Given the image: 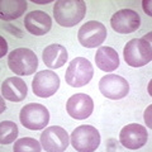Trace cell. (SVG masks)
Returning a JSON list of instances; mask_svg holds the SVG:
<instances>
[{
  "label": "cell",
  "instance_id": "cell-11",
  "mask_svg": "<svg viewBox=\"0 0 152 152\" xmlns=\"http://www.w3.org/2000/svg\"><path fill=\"white\" fill-rule=\"evenodd\" d=\"M110 26L117 33H133L141 26V17L132 9H121L110 18Z\"/></svg>",
  "mask_w": 152,
  "mask_h": 152
},
{
  "label": "cell",
  "instance_id": "cell-2",
  "mask_svg": "<svg viewBox=\"0 0 152 152\" xmlns=\"http://www.w3.org/2000/svg\"><path fill=\"white\" fill-rule=\"evenodd\" d=\"M123 56L127 65L132 67H141L145 66L152 60V47L150 37L143 38H133L124 46Z\"/></svg>",
  "mask_w": 152,
  "mask_h": 152
},
{
  "label": "cell",
  "instance_id": "cell-18",
  "mask_svg": "<svg viewBox=\"0 0 152 152\" xmlns=\"http://www.w3.org/2000/svg\"><path fill=\"white\" fill-rule=\"evenodd\" d=\"M26 0H3L0 1V18L3 20H13L23 15L27 9Z\"/></svg>",
  "mask_w": 152,
  "mask_h": 152
},
{
  "label": "cell",
  "instance_id": "cell-7",
  "mask_svg": "<svg viewBox=\"0 0 152 152\" xmlns=\"http://www.w3.org/2000/svg\"><path fill=\"white\" fill-rule=\"evenodd\" d=\"M77 38L80 45L86 48H95L103 45L107 38V28L100 22L90 20L86 22L79 29Z\"/></svg>",
  "mask_w": 152,
  "mask_h": 152
},
{
  "label": "cell",
  "instance_id": "cell-17",
  "mask_svg": "<svg viewBox=\"0 0 152 152\" xmlns=\"http://www.w3.org/2000/svg\"><path fill=\"white\" fill-rule=\"evenodd\" d=\"M95 62L102 71L112 72L119 66V56L112 47H99L95 55Z\"/></svg>",
  "mask_w": 152,
  "mask_h": 152
},
{
  "label": "cell",
  "instance_id": "cell-9",
  "mask_svg": "<svg viewBox=\"0 0 152 152\" xmlns=\"http://www.w3.org/2000/svg\"><path fill=\"white\" fill-rule=\"evenodd\" d=\"M60 88V77L51 70L39 71L33 77L32 90L36 96L48 98L52 96Z\"/></svg>",
  "mask_w": 152,
  "mask_h": 152
},
{
  "label": "cell",
  "instance_id": "cell-20",
  "mask_svg": "<svg viewBox=\"0 0 152 152\" xmlns=\"http://www.w3.org/2000/svg\"><path fill=\"white\" fill-rule=\"evenodd\" d=\"M42 145L34 138H29V137H24L15 142V145L13 147L14 152H41Z\"/></svg>",
  "mask_w": 152,
  "mask_h": 152
},
{
  "label": "cell",
  "instance_id": "cell-12",
  "mask_svg": "<svg viewBox=\"0 0 152 152\" xmlns=\"http://www.w3.org/2000/svg\"><path fill=\"white\" fill-rule=\"evenodd\" d=\"M148 140V133L147 129L137 123L127 124L122 128L119 133V141L123 147L128 150H138L147 143Z\"/></svg>",
  "mask_w": 152,
  "mask_h": 152
},
{
  "label": "cell",
  "instance_id": "cell-8",
  "mask_svg": "<svg viewBox=\"0 0 152 152\" xmlns=\"http://www.w3.org/2000/svg\"><path fill=\"white\" fill-rule=\"evenodd\" d=\"M70 137L62 127H48L41 134L42 148L47 152H62L69 147Z\"/></svg>",
  "mask_w": 152,
  "mask_h": 152
},
{
  "label": "cell",
  "instance_id": "cell-4",
  "mask_svg": "<svg viewBox=\"0 0 152 152\" xmlns=\"http://www.w3.org/2000/svg\"><path fill=\"white\" fill-rule=\"evenodd\" d=\"M94 76L93 65L84 57H76L70 62L65 74V80L70 86L81 88L90 83Z\"/></svg>",
  "mask_w": 152,
  "mask_h": 152
},
{
  "label": "cell",
  "instance_id": "cell-21",
  "mask_svg": "<svg viewBox=\"0 0 152 152\" xmlns=\"http://www.w3.org/2000/svg\"><path fill=\"white\" fill-rule=\"evenodd\" d=\"M0 41H1V57L5 55V52H7V48H8V46H7V42H5V39L1 37L0 38Z\"/></svg>",
  "mask_w": 152,
  "mask_h": 152
},
{
  "label": "cell",
  "instance_id": "cell-3",
  "mask_svg": "<svg viewBox=\"0 0 152 152\" xmlns=\"http://www.w3.org/2000/svg\"><path fill=\"white\" fill-rule=\"evenodd\" d=\"M8 66L18 76L32 75L38 67V58L29 48H15L8 56Z\"/></svg>",
  "mask_w": 152,
  "mask_h": 152
},
{
  "label": "cell",
  "instance_id": "cell-6",
  "mask_svg": "<svg viewBox=\"0 0 152 152\" xmlns=\"http://www.w3.org/2000/svg\"><path fill=\"white\" fill-rule=\"evenodd\" d=\"M71 145L79 152H93L100 145V134L93 126H79L70 136Z\"/></svg>",
  "mask_w": 152,
  "mask_h": 152
},
{
  "label": "cell",
  "instance_id": "cell-16",
  "mask_svg": "<svg viewBox=\"0 0 152 152\" xmlns=\"http://www.w3.org/2000/svg\"><path fill=\"white\" fill-rule=\"evenodd\" d=\"M67 51L61 45H50L43 50L42 58L46 66L50 69H60L67 61Z\"/></svg>",
  "mask_w": 152,
  "mask_h": 152
},
{
  "label": "cell",
  "instance_id": "cell-14",
  "mask_svg": "<svg viewBox=\"0 0 152 152\" xmlns=\"http://www.w3.org/2000/svg\"><path fill=\"white\" fill-rule=\"evenodd\" d=\"M26 29L33 36H43L48 33L52 27V19L42 10H33L24 18Z\"/></svg>",
  "mask_w": 152,
  "mask_h": 152
},
{
  "label": "cell",
  "instance_id": "cell-15",
  "mask_svg": "<svg viewBox=\"0 0 152 152\" xmlns=\"http://www.w3.org/2000/svg\"><path fill=\"white\" fill-rule=\"evenodd\" d=\"M1 94L9 102H22L24 100L28 94L27 84L23 79L17 77V76L8 77L4 80L1 85Z\"/></svg>",
  "mask_w": 152,
  "mask_h": 152
},
{
  "label": "cell",
  "instance_id": "cell-19",
  "mask_svg": "<svg viewBox=\"0 0 152 152\" xmlns=\"http://www.w3.org/2000/svg\"><path fill=\"white\" fill-rule=\"evenodd\" d=\"M18 137V126L12 121H3L0 123V143L9 145Z\"/></svg>",
  "mask_w": 152,
  "mask_h": 152
},
{
  "label": "cell",
  "instance_id": "cell-10",
  "mask_svg": "<svg viewBox=\"0 0 152 152\" xmlns=\"http://www.w3.org/2000/svg\"><path fill=\"white\" fill-rule=\"evenodd\" d=\"M99 90L108 99L112 100H121L127 96L129 91V84L127 80L118 75H107L103 76L99 81Z\"/></svg>",
  "mask_w": 152,
  "mask_h": 152
},
{
  "label": "cell",
  "instance_id": "cell-5",
  "mask_svg": "<svg viewBox=\"0 0 152 152\" xmlns=\"http://www.w3.org/2000/svg\"><path fill=\"white\" fill-rule=\"evenodd\" d=\"M20 123L31 131H39L50 122V112L45 105L38 103L27 104L19 113Z\"/></svg>",
  "mask_w": 152,
  "mask_h": 152
},
{
  "label": "cell",
  "instance_id": "cell-1",
  "mask_svg": "<svg viewBox=\"0 0 152 152\" xmlns=\"http://www.w3.org/2000/svg\"><path fill=\"white\" fill-rule=\"evenodd\" d=\"M86 13L83 0H58L53 5V17L62 27H74L81 22Z\"/></svg>",
  "mask_w": 152,
  "mask_h": 152
},
{
  "label": "cell",
  "instance_id": "cell-13",
  "mask_svg": "<svg viewBox=\"0 0 152 152\" xmlns=\"http://www.w3.org/2000/svg\"><path fill=\"white\" fill-rule=\"evenodd\" d=\"M66 110H67L69 115L72 117L74 119H86L91 115L94 110V102L88 94H75L72 96H70V99L67 100Z\"/></svg>",
  "mask_w": 152,
  "mask_h": 152
}]
</instances>
